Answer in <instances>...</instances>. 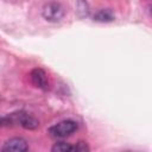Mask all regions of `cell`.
Returning a JSON list of instances; mask_svg holds the SVG:
<instances>
[{"label":"cell","mask_w":152,"mask_h":152,"mask_svg":"<svg viewBox=\"0 0 152 152\" xmlns=\"http://www.w3.org/2000/svg\"><path fill=\"white\" fill-rule=\"evenodd\" d=\"M77 122L74 120H63L59 121L58 124L51 126L49 128V134L50 137L55 139H64L69 135H71L76 129H77Z\"/></svg>","instance_id":"obj_1"},{"label":"cell","mask_w":152,"mask_h":152,"mask_svg":"<svg viewBox=\"0 0 152 152\" xmlns=\"http://www.w3.org/2000/svg\"><path fill=\"white\" fill-rule=\"evenodd\" d=\"M42 14H43V18L45 20L51 21V23H57L64 17L65 10L61 2L49 1L43 6Z\"/></svg>","instance_id":"obj_2"},{"label":"cell","mask_w":152,"mask_h":152,"mask_svg":"<svg viewBox=\"0 0 152 152\" xmlns=\"http://www.w3.org/2000/svg\"><path fill=\"white\" fill-rule=\"evenodd\" d=\"M30 78H31V82L33 83L34 87H37L39 89H43V90H48L49 78H48L46 72L43 69H40V68L33 69L30 74Z\"/></svg>","instance_id":"obj_3"},{"label":"cell","mask_w":152,"mask_h":152,"mask_svg":"<svg viewBox=\"0 0 152 152\" xmlns=\"http://www.w3.org/2000/svg\"><path fill=\"white\" fill-rule=\"evenodd\" d=\"M27 150H28V145L26 140L23 138H12L7 140L1 147V151H11V152H25Z\"/></svg>","instance_id":"obj_4"},{"label":"cell","mask_w":152,"mask_h":152,"mask_svg":"<svg viewBox=\"0 0 152 152\" xmlns=\"http://www.w3.org/2000/svg\"><path fill=\"white\" fill-rule=\"evenodd\" d=\"M14 118H15V121L23 126L24 128H27V129H34L39 126V122L37 119H34L33 116L24 113V112H20V113H17L14 114Z\"/></svg>","instance_id":"obj_5"},{"label":"cell","mask_w":152,"mask_h":152,"mask_svg":"<svg viewBox=\"0 0 152 152\" xmlns=\"http://www.w3.org/2000/svg\"><path fill=\"white\" fill-rule=\"evenodd\" d=\"M94 20L100 21V23H109V21H113V20H114V13H113L109 8L100 10V11L94 15Z\"/></svg>","instance_id":"obj_6"},{"label":"cell","mask_w":152,"mask_h":152,"mask_svg":"<svg viewBox=\"0 0 152 152\" xmlns=\"http://www.w3.org/2000/svg\"><path fill=\"white\" fill-rule=\"evenodd\" d=\"M51 151H53V152H69V151H74V146H71L70 144H68V142H64V141H59V142H56L53 146H52V148H51Z\"/></svg>","instance_id":"obj_7"},{"label":"cell","mask_w":152,"mask_h":152,"mask_svg":"<svg viewBox=\"0 0 152 152\" xmlns=\"http://www.w3.org/2000/svg\"><path fill=\"white\" fill-rule=\"evenodd\" d=\"M74 151H89V147L84 141H78L77 145L74 146Z\"/></svg>","instance_id":"obj_8"},{"label":"cell","mask_w":152,"mask_h":152,"mask_svg":"<svg viewBox=\"0 0 152 152\" xmlns=\"http://www.w3.org/2000/svg\"><path fill=\"white\" fill-rule=\"evenodd\" d=\"M0 125H1V119H0Z\"/></svg>","instance_id":"obj_9"}]
</instances>
